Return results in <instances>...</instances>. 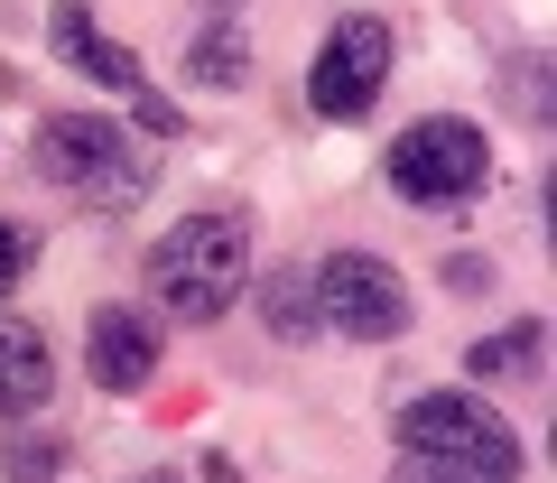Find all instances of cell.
<instances>
[{
    "label": "cell",
    "mask_w": 557,
    "mask_h": 483,
    "mask_svg": "<svg viewBox=\"0 0 557 483\" xmlns=\"http://www.w3.org/2000/svg\"><path fill=\"white\" fill-rule=\"evenodd\" d=\"M251 288V223L242 214H186L149 242V298L177 325H214Z\"/></svg>",
    "instance_id": "1"
},
{
    "label": "cell",
    "mask_w": 557,
    "mask_h": 483,
    "mask_svg": "<svg viewBox=\"0 0 557 483\" xmlns=\"http://www.w3.org/2000/svg\"><path fill=\"white\" fill-rule=\"evenodd\" d=\"M28 168H38V186H57L75 205H139L159 177V159L112 112H47L38 140H28Z\"/></svg>",
    "instance_id": "2"
},
{
    "label": "cell",
    "mask_w": 557,
    "mask_h": 483,
    "mask_svg": "<svg viewBox=\"0 0 557 483\" xmlns=\"http://www.w3.org/2000/svg\"><path fill=\"white\" fill-rule=\"evenodd\" d=\"M381 177H391V196L418 205V214H465V205L493 186V140H483V121H465V112H428V121H409V131L381 149Z\"/></svg>",
    "instance_id": "3"
},
{
    "label": "cell",
    "mask_w": 557,
    "mask_h": 483,
    "mask_svg": "<svg viewBox=\"0 0 557 483\" xmlns=\"http://www.w3.org/2000/svg\"><path fill=\"white\" fill-rule=\"evenodd\" d=\"M391 437H399V456H437V465H465V474H483V483H520V428L502 419L483 391H418L409 409L391 419Z\"/></svg>",
    "instance_id": "4"
},
{
    "label": "cell",
    "mask_w": 557,
    "mask_h": 483,
    "mask_svg": "<svg viewBox=\"0 0 557 483\" xmlns=\"http://www.w3.org/2000/svg\"><path fill=\"white\" fill-rule=\"evenodd\" d=\"M317 307H325V335H354V344H399L418 325L409 280L381 251H325L317 261Z\"/></svg>",
    "instance_id": "5"
},
{
    "label": "cell",
    "mask_w": 557,
    "mask_h": 483,
    "mask_svg": "<svg viewBox=\"0 0 557 483\" xmlns=\"http://www.w3.org/2000/svg\"><path fill=\"white\" fill-rule=\"evenodd\" d=\"M381 94H391V20L344 10V20L325 28L317 65H307V102H317L325 121H372Z\"/></svg>",
    "instance_id": "6"
},
{
    "label": "cell",
    "mask_w": 557,
    "mask_h": 483,
    "mask_svg": "<svg viewBox=\"0 0 557 483\" xmlns=\"http://www.w3.org/2000/svg\"><path fill=\"white\" fill-rule=\"evenodd\" d=\"M159 362H168V335H159L149 307H94L84 317V372L112 400H139V391L159 382Z\"/></svg>",
    "instance_id": "7"
},
{
    "label": "cell",
    "mask_w": 557,
    "mask_h": 483,
    "mask_svg": "<svg viewBox=\"0 0 557 483\" xmlns=\"http://www.w3.org/2000/svg\"><path fill=\"white\" fill-rule=\"evenodd\" d=\"M47 47H57V57L75 65L84 84H112V94H149V57H139V47H121V38H102L94 0H57V10H47Z\"/></svg>",
    "instance_id": "8"
},
{
    "label": "cell",
    "mask_w": 557,
    "mask_h": 483,
    "mask_svg": "<svg viewBox=\"0 0 557 483\" xmlns=\"http://www.w3.org/2000/svg\"><path fill=\"white\" fill-rule=\"evenodd\" d=\"M47 400H57V354H47V335L28 317H0V428L38 419Z\"/></svg>",
    "instance_id": "9"
},
{
    "label": "cell",
    "mask_w": 557,
    "mask_h": 483,
    "mask_svg": "<svg viewBox=\"0 0 557 483\" xmlns=\"http://www.w3.org/2000/svg\"><path fill=\"white\" fill-rule=\"evenodd\" d=\"M251 298H260V325H270L278 344H317V335H325L317 270H307V261H278V270H260V280H251Z\"/></svg>",
    "instance_id": "10"
},
{
    "label": "cell",
    "mask_w": 557,
    "mask_h": 483,
    "mask_svg": "<svg viewBox=\"0 0 557 483\" xmlns=\"http://www.w3.org/2000/svg\"><path fill=\"white\" fill-rule=\"evenodd\" d=\"M539 362H548V317H511V325H493L483 344H465V382H530Z\"/></svg>",
    "instance_id": "11"
},
{
    "label": "cell",
    "mask_w": 557,
    "mask_h": 483,
    "mask_svg": "<svg viewBox=\"0 0 557 483\" xmlns=\"http://www.w3.org/2000/svg\"><path fill=\"white\" fill-rule=\"evenodd\" d=\"M186 84H205V94H233V84H251V38H242L233 20H205L196 38H186Z\"/></svg>",
    "instance_id": "12"
},
{
    "label": "cell",
    "mask_w": 557,
    "mask_h": 483,
    "mask_svg": "<svg viewBox=\"0 0 557 483\" xmlns=\"http://www.w3.org/2000/svg\"><path fill=\"white\" fill-rule=\"evenodd\" d=\"M502 102H511L530 131H548V47H520V57L502 65Z\"/></svg>",
    "instance_id": "13"
},
{
    "label": "cell",
    "mask_w": 557,
    "mask_h": 483,
    "mask_svg": "<svg viewBox=\"0 0 557 483\" xmlns=\"http://www.w3.org/2000/svg\"><path fill=\"white\" fill-rule=\"evenodd\" d=\"M65 446L57 437H20V428H0V483H57Z\"/></svg>",
    "instance_id": "14"
},
{
    "label": "cell",
    "mask_w": 557,
    "mask_h": 483,
    "mask_svg": "<svg viewBox=\"0 0 557 483\" xmlns=\"http://www.w3.org/2000/svg\"><path fill=\"white\" fill-rule=\"evenodd\" d=\"M131 121L149 131V140H177V131H186V112H177L168 94H131Z\"/></svg>",
    "instance_id": "15"
},
{
    "label": "cell",
    "mask_w": 557,
    "mask_h": 483,
    "mask_svg": "<svg viewBox=\"0 0 557 483\" xmlns=\"http://www.w3.org/2000/svg\"><path fill=\"white\" fill-rule=\"evenodd\" d=\"M446 288H456V298H493V261H483V251H456V261H446Z\"/></svg>",
    "instance_id": "16"
},
{
    "label": "cell",
    "mask_w": 557,
    "mask_h": 483,
    "mask_svg": "<svg viewBox=\"0 0 557 483\" xmlns=\"http://www.w3.org/2000/svg\"><path fill=\"white\" fill-rule=\"evenodd\" d=\"M391 483H483V474H465V465H437V456H399V465H391Z\"/></svg>",
    "instance_id": "17"
},
{
    "label": "cell",
    "mask_w": 557,
    "mask_h": 483,
    "mask_svg": "<svg viewBox=\"0 0 557 483\" xmlns=\"http://www.w3.org/2000/svg\"><path fill=\"white\" fill-rule=\"evenodd\" d=\"M20 270H28V233H20V223H0V298L20 288Z\"/></svg>",
    "instance_id": "18"
},
{
    "label": "cell",
    "mask_w": 557,
    "mask_h": 483,
    "mask_svg": "<svg viewBox=\"0 0 557 483\" xmlns=\"http://www.w3.org/2000/svg\"><path fill=\"white\" fill-rule=\"evenodd\" d=\"M131 483H186V474H168V465H149V474H131Z\"/></svg>",
    "instance_id": "19"
},
{
    "label": "cell",
    "mask_w": 557,
    "mask_h": 483,
    "mask_svg": "<svg viewBox=\"0 0 557 483\" xmlns=\"http://www.w3.org/2000/svg\"><path fill=\"white\" fill-rule=\"evenodd\" d=\"M205 10H214V20H233V10H242V0H205Z\"/></svg>",
    "instance_id": "20"
}]
</instances>
